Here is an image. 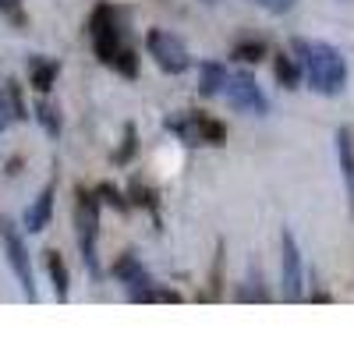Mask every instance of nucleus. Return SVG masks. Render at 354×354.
<instances>
[{"label":"nucleus","mask_w":354,"mask_h":354,"mask_svg":"<svg viewBox=\"0 0 354 354\" xmlns=\"http://www.w3.org/2000/svg\"><path fill=\"white\" fill-rule=\"evenodd\" d=\"M290 53L301 68V82H308V88L315 96H340L347 88V57L326 43V39H308V36H294L290 39Z\"/></svg>","instance_id":"1"},{"label":"nucleus","mask_w":354,"mask_h":354,"mask_svg":"<svg viewBox=\"0 0 354 354\" xmlns=\"http://www.w3.org/2000/svg\"><path fill=\"white\" fill-rule=\"evenodd\" d=\"M100 195L88 192L85 185H75V234H78V252L85 262V273L100 280L103 266H100Z\"/></svg>","instance_id":"2"},{"label":"nucleus","mask_w":354,"mask_h":354,"mask_svg":"<svg viewBox=\"0 0 354 354\" xmlns=\"http://www.w3.org/2000/svg\"><path fill=\"white\" fill-rule=\"evenodd\" d=\"M124 15L110 8V4H96L93 15H88V39H93V50L100 57V64H113V57L121 53V46L128 43L124 39Z\"/></svg>","instance_id":"3"},{"label":"nucleus","mask_w":354,"mask_h":354,"mask_svg":"<svg viewBox=\"0 0 354 354\" xmlns=\"http://www.w3.org/2000/svg\"><path fill=\"white\" fill-rule=\"evenodd\" d=\"M145 53L153 57V64L163 75H185L192 68L188 43L177 32H170V28H149V32H145Z\"/></svg>","instance_id":"4"},{"label":"nucleus","mask_w":354,"mask_h":354,"mask_svg":"<svg viewBox=\"0 0 354 354\" xmlns=\"http://www.w3.org/2000/svg\"><path fill=\"white\" fill-rule=\"evenodd\" d=\"M223 96H227V103L238 113H248V117H266V113H270V96L262 93V85L255 82V75L245 71V68L227 75Z\"/></svg>","instance_id":"5"},{"label":"nucleus","mask_w":354,"mask_h":354,"mask_svg":"<svg viewBox=\"0 0 354 354\" xmlns=\"http://www.w3.org/2000/svg\"><path fill=\"white\" fill-rule=\"evenodd\" d=\"M0 241H4L8 266H11V273L18 277V283H21V290H25V298L36 301L39 294H36V273H32V262H28V248H25L21 230H18L15 220H8V216H0Z\"/></svg>","instance_id":"6"},{"label":"nucleus","mask_w":354,"mask_h":354,"mask_svg":"<svg viewBox=\"0 0 354 354\" xmlns=\"http://www.w3.org/2000/svg\"><path fill=\"white\" fill-rule=\"evenodd\" d=\"M280 287L283 301H301L305 298V266H301V245L294 230H280Z\"/></svg>","instance_id":"7"},{"label":"nucleus","mask_w":354,"mask_h":354,"mask_svg":"<svg viewBox=\"0 0 354 354\" xmlns=\"http://www.w3.org/2000/svg\"><path fill=\"white\" fill-rule=\"evenodd\" d=\"M110 273H113V280H121L124 283V290H128V301H145L149 298V290H153V273L145 270V266L135 259V252H124V255H117L113 259V266H110Z\"/></svg>","instance_id":"8"},{"label":"nucleus","mask_w":354,"mask_h":354,"mask_svg":"<svg viewBox=\"0 0 354 354\" xmlns=\"http://www.w3.org/2000/svg\"><path fill=\"white\" fill-rule=\"evenodd\" d=\"M337 160H340V177L347 188V213L354 216V135L351 128L337 131Z\"/></svg>","instance_id":"9"},{"label":"nucleus","mask_w":354,"mask_h":354,"mask_svg":"<svg viewBox=\"0 0 354 354\" xmlns=\"http://www.w3.org/2000/svg\"><path fill=\"white\" fill-rule=\"evenodd\" d=\"M53 195H57V185H46V188L32 198V205L25 209V230H28V234H43V230L50 227V216H53Z\"/></svg>","instance_id":"10"},{"label":"nucleus","mask_w":354,"mask_h":354,"mask_svg":"<svg viewBox=\"0 0 354 354\" xmlns=\"http://www.w3.org/2000/svg\"><path fill=\"white\" fill-rule=\"evenodd\" d=\"M57 75H61V64L50 61V57H28V85L36 88L39 96H46L50 88L57 85Z\"/></svg>","instance_id":"11"},{"label":"nucleus","mask_w":354,"mask_h":354,"mask_svg":"<svg viewBox=\"0 0 354 354\" xmlns=\"http://www.w3.org/2000/svg\"><path fill=\"white\" fill-rule=\"evenodd\" d=\"M192 124H195L198 145H223V142H227V128H223V121H216L213 113L192 110Z\"/></svg>","instance_id":"12"},{"label":"nucleus","mask_w":354,"mask_h":354,"mask_svg":"<svg viewBox=\"0 0 354 354\" xmlns=\"http://www.w3.org/2000/svg\"><path fill=\"white\" fill-rule=\"evenodd\" d=\"M227 64L220 61H202L198 64V93L202 96H223V85H227Z\"/></svg>","instance_id":"13"},{"label":"nucleus","mask_w":354,"mask_h":354,"mask_svg":"<svg viewBox=\"0 0 354 354\" xmlns=\"http://www.w3.org/2000/svg\"><path fill=\"white\" fill-rule=\"evenodd\" d=\"M46 273L53 280V294H57V301H68V294H71V273H68V262L61 252H46Z\"/></svg>","instance_id":"14"},{"label":"nucleus","mask_w":354,"mask_h":354,"mask_svg":"<svg viewBox=\"0 0 354 354\" xmlns=\"http://www.w3.org/2000/svg\"><path fill=\"white\" fill-rule=\"evenodd\" d=\"M128 202L138 205V209H145L156 223H160V195L153 185H145L142 177H131V185H128Z\"/></svg>","instance_id":"15"},{"label":"nucleus","mask_w":354,"mask_h":354,"mask_svg":"<svg viewBox=\"0 0 354 354\" xmlns=\"http://www.w3.org/2000/svg\"><path fill=\"white\" fill-rule=\"evenodd\" d=\"M273 298V294L270 290H266V280H262V270H259V266L252 262L248 266V277H245V283L238 287V301H245V305H252V301H259V305H266V301H270Z\"/></svg>","instance_id":"16"},{"label":"nucleus","mask_w":354,"mask_h":354,"mask_svg":"<svg viewBox=\"0 0 354 354\" xmlns=\"http://www.w3.org/2000/svg\"><path fill=\"white\" fill-rule=\"evenodd\" d=\"M273 75H277V82H280V88H298L301 85V68H298V61H294V53H277L273 57Z\"/></svg>","instance_id":"17"},{"label":"nucleus","mask_w":354,"mask_h":354,"mask_svg":"<svg viewBox=\"0 0 354 354\" xmlns=\"http://www.w3.org/2000/svg\"><path fill=\"white\" fill-rule=\"evenodd\" d=\"M230 57H234V61H241V64H259V61H266V57H270V46H266V39L245 36V39L234 43Z\"/></svg>","instance_id":"18"},{"label":"nucleus","mask_w":354,"mask_h":354,"mask_svg":"<svg viewBox=\"0 0 354 354\" xmlns=\"http://www.w3.org/2000/svg\"><path fill=\"white\" fill-rule=\"evenodd\" d=\"M163 128L170 131V135H177L188 149H195L198 145V135H195V124H192V110H185V113H170L167 121H163Z\"/></svg>","instance_id":"19"},{"label":"nucleus","mask_w":354,"mask_h":354,"mask_svg":"<svg viewBox=\"0 0 354 354\" xmlns=\"http://www.w3.org/2000/svg\"><path fill=\"white\" fill-rule=\"evenodd\" d=\"M32 117H36V121H39V128L50 135V138H57V135H61V110H57L46 96H39L36 100V106H32Z\"/></svg>","instance_id":"20"},{"label":"nucleus","mask_w":354,"mask_h":354,"mask_svg":"<svg viewBox=\"0 0 354 354\" xmlns=\"http://www.w3.org/2000/svg\"><path fill=\"white\" fill-rule=\"evenodd\" d=\"M113 71H121L124 78H138V50L131 46V43H124L121 46V53L113 57V64H110Z\"/></svg>","instance_id":"21"},{"label":"nucleus","mask_w":354,"mask_h":354,"mask_svg":"<svg viewBox=\"0 0 354 354\" xmlns=\"http://www.w3.org/2000/svg\"><path fill=\"white\" fill-rule=\"evenodd\" d=\"M0 93H4V100H8V106H11V117H15V121H25L28 110H25V100H21V85L8 78L4 85H0Z\"/></svg>","instance_id":"22"},{"label":"nucleus","mask_w":354,"mask_h":354,"mask_svg":"<svg viewBox=\"0 0 354 354\" xmlns=\"http://www.w3.org/2000/svg\"><path fill=\"white\" fill-rule=\"evenodd\" d=\"M96 195H100V202H106V205H113L117 213H128L131 209V202H128V195L117 188V185H110V181H103L100 188H96Z\"/></svg>","instance_id":"23"},{"label":"nucleus","mask_w":354,"mask_h":354,"mask_svg":"<svg viewBox=\"0 0 354 354\" xmlns=\"http://www.w3.org/2000/svg\"><path fill=\"white\" fill-rule=\"evenodd\" d=\"M135 149H138V131H135V124H124V142H121V149L113 153V163L128 167L135 160Z\"/></svg>","instance_id":"24"},{"label":"nucleus","mask_w":354,"mask_h":354,"mask_svg":"<svg viewBox=\"0 0 354 354\" xmlns=\"http://www.w3.org/2000/svg\"><path fill=\"white\" fill-rule=\"evenodd\" d=\"M0 11H4L15 25H25V15H21V0H0Z\"/></svg>","instance_id":"25"},{"label":"nucleus","mask_w":354,"mask_h":354,"mask_svg":"<svg viewBox=\"0 0 354 354\" xmlns=\"http://www.w3.org/2000/svg\"><path fill=\"white\" fill-rule=\"evenodd\" d=\"M11 121H15V117H11V106H8V100H4V96H0V131H4Z\"/></svg>","instance_id":"26"},{"label":"nucleus","mask_w":354,"mask_h":354,"mask_svg":"<svg viewBox=\"0 0 354 354\" xmlns=\"http://www.w3.org/2000/svg\"><path fill=\"white\" fill-rule=\"evenodd\" d=\"M202 4H209V8H213V4H220V0H202Z\"/></svg>","instance_id":"27"},{"label":"nucleus","mask_w":354,"mask_h":354,"mask_svg":"<svg viewBox=\"0 0 354 354\" xmlns=\"http://www.w3.org/2000/svg\"><path fill=\"white\" fill-rule=\"evenodd\" d=\"M252 4H255V0H252Z\"/></svg>","instance_id":"28"}]
</instances>
